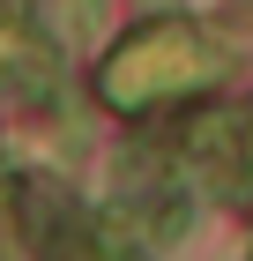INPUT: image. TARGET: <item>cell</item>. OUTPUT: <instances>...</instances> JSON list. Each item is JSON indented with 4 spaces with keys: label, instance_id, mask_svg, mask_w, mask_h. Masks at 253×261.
Listing matches in <instances>:
<instances>
[{
    "label": "cell",
    "instance_id": "1",
    "mask_svg": "<svg viewBox=\"0 0 253 261\" xmlns=\"http://www.w3.org/2000/svg\"><path fill=\"white\" fill-rule=\"evenodd\" d=\"M209 75H216L209 38L179 15H156L112 45V60L97 67V97L119 112H156V105H179L186 90H201Z\"/></svg>",
    "mask_w": 253,
    "mask_h": 261
},
{
    "label": "cell",
    "instance_id": "2",
    "mask_svg": "<svg viewBox=\"0 0 253 261\" xmlns=\"http://www.w3.org/2000/svg\"><path fill=\"white\" fill-rule=\"evenodd\" d=\"M45 75H52V60H45V45H30L15 30V22H0V90H22V97H45Z\"/></svg>",
    "mask_w": 253,
    "mask_h": 261
},
{
    "label": "cell",
    "instance_id": "3",
    "mask_svg": "<svg viewBox=\"0 0 253 261\" xmlns=\"http://www.w3.org/2000/svg\"><path fill=\"white\" fill-rule=\"evenodd\" d=\"M238 164L253 172V120H246V135H238Z\"/></svg>",
    "mask_w": 253,
    "mask_h": 261
},
{
    "label": "cell",
    "instance_id": "4",
    "mask_svg": "<svg viewBox=\"0 0 253 261\" xmlns=\"http://www.w3.org/2000/svg\"><path fill=\"white\" fill-rule=\"evenodd\" d=\"M0 201H8V187H0Z\"/></svg>",
    "mask_w": 253,
    "mask_h": 261
}]
</instances>
